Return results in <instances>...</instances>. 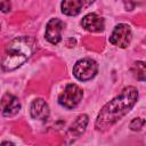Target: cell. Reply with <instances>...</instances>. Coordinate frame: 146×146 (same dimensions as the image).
Instances as JSON below:
<instances>
[{
	"label": "cell",
	"mask_w": 146,
	"mask_h": 146,
	"mask_svg": "<svg viewBox=\"0 0 146 146\" xmlns=\"http://www.w3.org/2000/svg\"><path fill=\"white\" fill-rule=\"evenodd\" d=\"M82 97H83L82 89L78 84L70 83L58 96V103L60 106L67 110H72L79 105V103L82 100Z\"/></svg>",
	"instance_id": "cell-3"
},
{
	"label": "cell",
	"mask_w": 146,
	"mask_h": 146,
	"mask_svg": "<svg viewBox=\"0 0 146 146\" xmlns=\"http://www.w3.org/2000/svg\"><path fill=\"white\" fill-rule=\"evenodd\" d=\"M64 22L59 18H51L46 26V33L44 36L46 39L52 43V44H57L60 40H62V31L64 30Z\"/></svg>",
	"instance_id": "cell-7"
},
{
	"label": "cell",
	"mask_w": 146,
	"mask_h": 146,
	"mask_svg": "<svg viewBox=\"0 0 146 146\" xmlns=\"http://www.w3.org/2000/svg\"><path fill=\"white\" fill-rule=\"evenodd\" d=\"M81 25L82 27L88 31V32H92V33H98L104 31L105 29V21L102 16L91 13V14H87L82 21H81Z\"/></svg>",
	"instance_id": "cell-8"
},
{
	"label": "cell",
	"mask_w": 146,
	"mask_h": 146,
	"mask_svg": "<svg viewBox=\"0 0 146 146\" xmlns=\"http://www.w3.org/2000/svg\"><path fill=\"white\" fill-rule=\"evenodd\" d=\"M60 9L64 15L76 16L82 9V0H63Z\"/></svg>",
	"instance_id": "cell-11"
},
{
	"label": "cell",
	"mask_w": 146,
	"mask_h": 146,
	"mask_svg": "<svg viewBox=\"0 0 146 146\" xmlns=\"http://www.w3.org/2000/svg\"><path fill=\"white\" fill-rule=\"evenodd\" d=\"M30 113L31 116L35 120H40V121H44L49 117L50 111H49V106L46 103V100L43 98H35L32 103H31V107H30Z\"/></svg>",
	"instance_id": "cell-9"
},
{
	"label": "cell",
	"mask_w": 146,
	"mask_h": 146,
	"mask_svg": "<svg viewBox=\"0 0 146 146\" xmlns=\"http://www.w3.org/2000/svg\"><path fill=\"white\" fill-rule=\"evenodd\" d=\"M11 9L10 0H0V11L2 13H9Z\"/></svg>",
	"instance_id": "cell-14"
},
{
	"label": "cell",
	"mask_w": 146,
	"mask_h": 146,
	"mask_svg": "<svg viewBox=\"0 0 146 146\" xmlns=\"http://www.w3.org/2000/svg\"><path fill=\"white\" fill-rule=\"evenodd\" d=\"M131 39H132V33L130 26L128 24L120 23L114 27L110 36V42L116 47L127 48L130 44Z\"/></svg>",
	"instance_id": "cell-5"
},
{
	"label": "cell",
	"mask_w": 146,
	"mask_h": 146,
	"mask_svg": "<svg viewBox=\"0 0 146 146\" xmlns=\"http://www.w3.org/2000/svg\"><path fill=\"white\" fill-rule=\"evenodd\" d=\"M89 122V117L87 114H81L76 117V120L71 124L67 131V138L74 140L75 138H79L86 130Z\"/></svg>",
	"instance_id": "cell-10"
},
{
	"label": "cell",
	"mask_w": 146,
	"mask_h": 146,
	"mask_svg": "<svg viewBox=\"0 0 146 146\" xmlns=\"http://www.w3.org/2000/svg\"><path fill=\"white\" fill-rule=\"evenodd\" d=\"M145 125V120L141 117H136L130 122V129L132 131H139L144 128Z\"/></svg>",
	"instance_id": "cell-13"
},
{
	"label": "cell",
	"mask_w": 146,
	"mask_h": 146,
	"mask_svg": "<svg viewBox=\"0 0 146 146\" xmlns=\"http://www.w3.org/2000/svg\"><path fill=\"white\" fill-rule=\"evenodd\" d=\"M0 29H1V26H0Z\"/></svg>",
	"instance_id": "cell-17"
},
{
	"label": "cell",
	"mask_w": 146,
	"mask_h": 146,
	"mask_svg": "<svg viewBox=\"0 0 146 146\" xmlns=\"http://www.w3.org/2000/svg\"><path fill=\"white\" fill-rule=\"evenodd\" d=\"M131 72L133 74V76L144 82L145 79H146V66H145V63L144 62H140V60H137L133 63L132 67H131Z\"/></svg>",
	"instance_id": "cell-12"
},
{
	"label": "cell",
	"mask_w": 146,
	"mask_h": 146,
	"mask_svg": "<svg viewBox=\"0 0 146 146\" xmlns=\"http://www.w3.org/2000/svg\"><path fill=\"white\" fill-rule=\"evenodd\" d=\"M84 2H86V5H91V3H94L96 0H83Z\"/></svg>",
	"instance_id": "cell-16"
},
{
	"label": "cell",
	"mask_w": 146,
	"mask_h": 146,
	"mask_svg": "<svg viewBox=\"0 0 146 146\" xmlns=\"http://www.w3.org/2000/svg\"><path fill=\"white\" fill-rule=\"evenodd\" d=\"M127 10H132L136 6V0H122Z\"/></svg>",
	"instance_id": "cell-15"
},
{
	"label": "cell",
	"mask_w": 146,
	"mask_h": 146,
	"mask_svg": "<svg viewBox=\"0 0 146 146\" xmlns=\"http://www.w3.org/2000/svg\"><path fill=\"white\" fill-rule=\"evenodd\" d=\"M19 110H21V103L16 96L7 92L1 97L0 112L3 116H7V117L15 116L19 112Z\"/></svg>",
	"instance_id": "cell-6"
},
{
	"label": "cell",
	"mask_w": 146,
	"mask_h": 146,
	"mask_svg": "<svg viewBox=\"0 0 146 146\" xmlns=\"http://www.w3.org/2000/svg\"><path fill=\"white\" fill-rule=\"evenodd\" d=\"M35 42L31 36L22 35L13 39L6 47L1 59L3 71H14L22 66L35 51Z\"/></svg>",
	"instance_id": "cell-2"
},
{
	"label": "cell",
	"mask_w": 146,
	"mask_h": 146,
	"mask_svg": "<svg viewBox=\"0 0 146 146\" xmlns=\"http://www.w3.org/2000/svg\"><path fill=\"white\" fill-rule=\"evenodd\" d=\"M98 72V64L91 58L79 59L73 66V75L80 81H89L96 76Z\"/></svg>",
	"instance_id": "cell-4"
},
{
	"label": "cell",
	"mask_w": 146,
	"mask_h": 146,
	"mask_svg": "<svg viewBox=\"0 0 146 146\" xmlns=\"http://www.w3.org/2000/svg\"><path fill=\"white\" fill-rule=\"evenodd\" d=\"M138 99L137 88L129 86L125 87L121 94L110 100L103 106L97 115L95 127L97 130H106L122 119L136 104Z\"/></svg>",
	"instance_id": "cell-1"
}]
</instances>
